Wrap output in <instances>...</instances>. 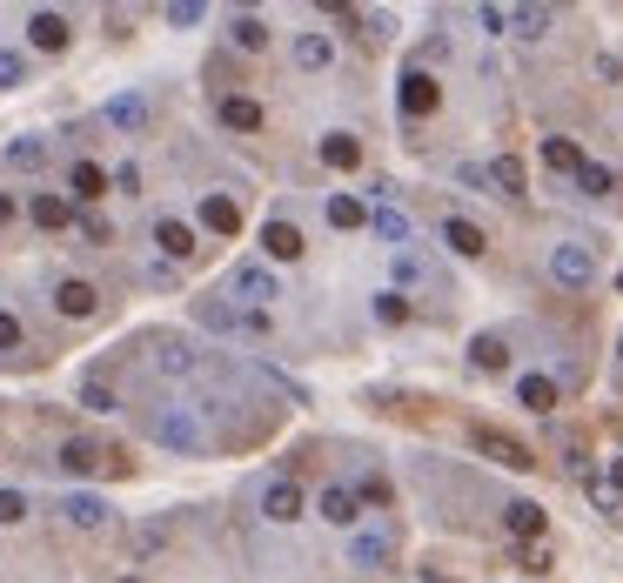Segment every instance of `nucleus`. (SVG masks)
I'll list each match as a JSON object with an SVG mask.
<instances>
[{"label": "nucleus", "mask_w": 623, "mask_h": 583, "mask_svg": "<svg viewBox=\"0 0 623 583\" xmlns=\"http://www.w3.org/2000/svg\"><path fill=\"white\" fill-rule=\"evenodd\" d=\"M148 436H155L168 456H208V423H201L188 403H161L148 416Z\"/></svg>", "instance_id": "obj_1"}, {"label": "nucleus", "mask_w": 623, "mask_h": 583, "mask_svg": "<svg viewBox=\"0 0 623 583\" xmlns=\"http://www.w3.org/2000/svg\"><path fill=\"white\" fill-rule=\"evenodd\" d=\"M222 295L228 302H248V309H268V302L282 295V282H275L268 262H235V269L222 275Z\"/></svg>", "instance_id": "obj_2"}, {"label": "nucleus", "mask_w": 623, "mask_h": 583, "mask_svg": "<svg viewBox=\"0 0 623 583\" xmlns=\"http://www.w3.org/2000/svg\"><path fill=\"white\" fill-rule=\"evenodd\" d=\"M101 128H108V135L141 141L148 128H155V108H148V94H108V108H101Z\"/></svg>", "instance_id": "obj_3"}, {"label": "nucleus", "mask_w": 623, "mask_h": 583, "mask_svg": "<svg viewBox=\"0 0 623 583\" xmlns=\"http://www.w3.org/2000/svg\"><path fill=\"white\" fill-rule=\"evenodd\" d=\"M590 275H597V248L590 242H557L550 248V282H557V289H590Z\"/></svg>", "instance_id": "obj_4"}, {"label": "nucleus", "mask_w": 623, "mask_h": 583, "mask_svg": "<svg viewBox=\"0 0 623 583\" xmlns=\"http://www.w3.org/2000/svg\"><path fill=\"white\" fill-rule=\"evenodd\" d=\"M114 456H121V449L94 443V436H67L61 456H54V470L61 476H101V470H114Z\"/></svg>", "instance_id": "obj_5"}, {"label": "nucleus", "mask_w": 623, "mask_h": 583, "mask_svg": "<svg viewBox=\"0 0 623 583\" xmlns=\"http://www.w3.org/2000/svg\"><path fill=\"white\" fill-rule=\"evenodd\" d=\"M396 108H402V121H423V114H436V108H443L436 74H429V68H409V74H402V88H396Z\"/></svg>", "instance_id": "obj_6"}, {"label": "nucleus", "mask_w": 623, "mask_h": 583, "mask_svg": "<svg viewBox=\"0 0 623 583\" xmlns=\"http://www.w3.org/2000/svg\"><path fill=\"white\" fill-rule=\"evenodd\" d=\"M476 449H483L490 463H503V470H536V449H530V443H516L510 429H490V423H476Z\"/></svg>", "instance_id": "obj_7"}, {"label": "nucleus", "mask_w": 623, "mask_h": 583, "mask_svg": "<svg viewBox=\"0 0 623 583\" xmlns=\"http://www.w3.org/2000/svg\"><path fill=\"white\" fill-rule=\"evenodd\" d=\"M47 302H54V309H61L67 322H88V315H101V289H94L88 275H61Z\"/></svg>", "instance_id": "obj_8"}, {"label": "nucleus", "mask_w": 623, "mask_h": 583, "mask_svg": "<svg viewBox=\"0 0 623 583\" xmlns=\"http://www.w3.org/2000/svg\"><path fill=\"white\" fill-rule=\"evenodd\" d=\"M54 510H61L74 530H108V523H114L108 496H94V490H61V496H54Z\"/></svg>", "instance_id": "obj_9"}, {"label": "nucleus", "mask_w": 623, "mask_h": 583, "mask_svg": "<svg viewBox=\"0 0 623 583\" xmlns=\"http://www.w3.org/2000/svg\"><path fill=\"white\" fill-rule=\"evenodd\" d=\"M148 362H155L161 376H201V369H208V356L188 349L181 336H155V342H148Z\"/></svg>", "instance_id": "obj_10"}, {"label": "nucleus", "mask_w": 623, "mask_h": 583, "mask_svg": "<svg viewBox=\"0 0 623 583\" xmlns=\"http://www.w3.org/2000/svg\"><path fill=\"white\" fill-rule=\"evenodd\" d=\"M302 510H309V496H302L295 476H268V483H262V516H268V523H295Z\"/></svg>", "instance_id": "obj_11"}, {"label": "nucleus", "mask_w": 623, "mask_h": 583, "mask_svg": "<svg viewBox=\"0 0 623 583\" xmlns=\"http://www.w3.org/2000/svg\"><path fill=\"white\" fill-rule=\"evenodd\" d=\"M74 41V21H67L61 7H34L27 14V47H41V54H61Z\"/></svg>", "instance_id": "obj_12"}, {"label": "nucleus", "mask_w": 623, "mask_h": 583, "mask_svg": "<svg viewBox=\"0 0 623 583\" xmlns=\"http://www.w3.org/2000/svg\"><path fill=\"white\" fill-rule=\"evenodd\" d=\"M195 322H201V329H215V336H242L248 309H242V302H228V295L215 289V295H195Z\"/></svg>", "instance_id": "obj_13"}, {"label": "nucleus", "mask_w": 623, "mask_h": 583, "mask_svg": "<svg viewBox=\"0 0 623 583\" xmlns=\"http://www.w3.org/2000/svg\"><path fill=\"white\" fill-rule=\"evenodd\" d=\"M315 516H322V523H335V530H349V537H356L362 496L349 490V483H322V496H315Z\"/></svg>", "instance_id": "obj_14"}, {"label": "nucleus", "mask_w": 623, "mask_h": 583, "mask_svg": "<svg viewBox=\"0 0 623 583\" xmlns=\"http://www.w3.org/2000/svg\"><path fill=\"white\" fill-rule=\"evenodd\" d=\"M47 155H54V141H47V135H21V141H7V148H0V168H7V175H41Z\"/></svg>", "instance_id": "obj_15"}, {"label": "nucleus", "mask_w": 623, "mask_h": 583, "mask_svg": "<svg viewBox=\"0 0 623 583\" xmlns=\"http://www.w3.org/2000/svg\"><path fill=\"white\" fill-rule=\"evenodd\" d=\"M195 222L228 242V235H242V208H235V195H215V188H208V195L195 202Z\"/></svg>", "instance_id": "obj_16"}, {"label": "nucleus", "mask_w": 623, "mask_h": 583, "mask_svg": "<svg viewBox=\"0 0 623 583\" xmlns=\"http://www.w3.org/2000/svg\"><path fill=\"white\" fill-rule=\"evenodd\" d=\"M302 228L295 222H282V215H275V222H262V262H302Z\"/></svg>", "instance_id": "obj_17"}, {"label": "nucleus", "mask_w": 623, "mask_h": 583, "mask_svg": "<svg viewBox=\"0 0 623 583\" xmlns=\"http://www.w3.org/2000/svg\"><path fill=\"white\" fill-rule=\"evenodd\" d=\"M389 557H396V537H389V530H356V537H349V563H356V570H389Z\"/></svg>", "instance_id": "obj_18"}, {"label": "nucleus", "mask_w": 623, "mask_h": 583, "mask_svg": "<svg viewBox=\"0 0 623 583\" xmlns=\"http://www.w3.org/2000/svg\"><path fill=\"white\" fill-rule=\"evenodd\" d=\"M503 530H510L516 543H536L543 530H550V516H543V503H530V496H516V503H503Z\"/></svg>", "instance_id": "obj_19"}, {"label": "nucleus", "mask_w": 623, "mask_h": 583, "mask_svg": "<svg viewBox=\"0 0 623 583\" xmlns=\"http://www.w3.org/2000/svg\"><path fill=\"white\" fill-rule=\"evenodd\" d=\"M215 121L235 128V135H255L268 114H262V101H248V94H222V101H215Z\"/></svg>", "instance_id": "obj_20"}, {"label": "nucleus", "mask_w": 623, "mask_h": 583, "mask_svg": "<svg viewBox=\"0 0 623 583\" xmlns=\"http://www.w3.org/2000/svg\"><path fill=\"white\" fill-rule=\"evenodd\" d=\"M155 242H161V255H168V262H195V228L188 222H175V215H161L155 222Z\"/></svg>", "instance_id": "obj_21"}, {"label": "nucleus", "mask_w": 623, "mask_h": 583, "mask_svg": "<svg viewBox=\"0 0 623 583\" xmlns=\"http://www.w3.org/2000/svg\"><path fill=\"white\" fill-rule=\"evenodd\" d=\"M289 61H295L302 74H322V68H335V41H329V34H295Z\"/></svg>", "instance_id": "obj_22"}, {"label": "nucleus", "mask_w": 623, "mask_h": 583, "mask_svg": "<svg viewBox=\"0 0 623 583\" xmlns=\"http://www.w3.org/2000/svg\"><path fill=\"white\" fill-rule=\"evenodd\" d=\"M27 222L54 235V228H67V222H74V208H67V195H54V188H41V195L27 202Z\"/></svg>", "instance_id": "obj_23"}, {"label": "nucleus", "mask_w": 623, "mask_h": 583, "mask_svg": "<svg viewBox=\"0 0 623 583\" xmlns=\"http://www.w3.org/2000/svg\"><path fill=\"white\" fill-rule=\"evenodd\" d=\"M67 188H74V202H101V195H108V168H101V161H74V168H67Z\"/></svg>", "instance_id": "obj_24"}, {"label": "nucleus", "mask_w": 623, "mask_h": 583, "mask_svg": "<svg viewBox=\"0 0 623 583\" xmlns=\"http://www.w3.org/2000/svg\"><path fill=\"white\" fill-rule=\"evenodd\" d=\"M315 155H322V168H362V141L335 128V135H322V141H315Z\"/></svg>", "instance_id": "obj_25"}, {"label": "nucleus", "mask_w": 623, "mask_h": 583, "mask_svg": "<svg viewBox=\"0 0 623 583\" xmlns=\"http://www.w3.org/2000/svg\"><path fill=\"white\" fill-rule=\"evenodd\" d=\"M543 168H557V175H570V181H577L583 168H590V161H583V148H577L570 135H550V141H543Z\"/></svg>", "instance_id": "obj_26"}, {"label": "nucleus", "mask_w": 623, "mask_h": 583, "mask_svg": "<svg viewBox=\"0 0 623 583\" xmlns=\"http://www.w3.org/2000/svg\"><path fill=\"white\" fill-rule=\"evenodd\" d=\"M443 242L456 248V255H469V262H476V255L490 248V235H483L476 222H463V215H449V222H443Z\"/></svg>", "instance_id": "obj_27"}, {"label": "nucleus", "mask_w": 623, "mask_h": 583, "mask_svg": "<svg viewBox=\"0 0 623 583\" xmlns=\"http://www.w3.org/2000/svg\"><path fill=\"white\" fill-rule=\"evenodd\" d=\"M516 403L536 409V416H550V409H557V382L550 376H516Z\"/></svg>", "instance_id": "obj_28"}, {"label": "nucleus", "mask_w": 623, "mask_h": 583, "mask_svg": "<svg viewBox=\"0 0 623 583\" xmlns=\"http://www.w3.org/2000/svg\"><path fill=\"white\" fill-rule=\"evenodd\" d=\"M469 369H483V376L510 369V342H503V336H476V342H469Z\"/></svg>", "instance_id": "obj_29"}, {"label": "nucleus", "mask_w": 623, "mask_h": 583, "mask_svg": "<svg viewBox=\"0 0 623 583\" xmlns=\"http://www.w3.org/2000/svg\"><path fill=\"white\" fill-rule=\"evenodd\" d=\"M490 188H496V195H510V202H523V195H530V188H523V161H516V155H496L490 161Z\"/></svg>", "instance_id": "obj_30"}, {"label": "nucleus", "mask_w": 623, "mask_h": 583, "mask_svg": "<svg viewBox=\"0 0 623 583\" xmlns=\"http://www.w3.org/2000/svg\"><path fill=\"white\" fill-rule=\"evenodd\" d=\"M369 228H376V242L409 248V215H402V208H369Z\"/></svg>", "instance_id": "obj_31"}, {"label": "nucleus", "mask_w": 623, "mask_h": 583, "mask_svg": "<svg viewBox=\"0 0 623 583\" xmlns=\"http://www.w3.org/2000/svg\"><path fill=\"white\" fill-rule=\"evenodd\" d=\"M228 41L242 47V54H262L268 47V21L262 14H235V21H228Z\"/></svg>", "instance_id": "obj_32"}, {"label": "nucleus", "mask_w": 623, "mask_h": 583, "mask_svg": "<svg viewBox=\"0 0 623 583\" xmlns=\"http://www.w3.org/2000/svg\"><path fill=\"white\" fill-rule=\"evenodd\" d=\"M550 21H557L550 7H516V14H510V27L523 34V41H543V34H550Z\"/></svg>", "instance_id": "obj_33"}, {"label": "nucleus", "mask_w": 623, "mask_h": 583, "mask_svg": "<svg viewBox=\"0 0 623 583\" xmlns=\"http://www.w3.org/2000/svg\"><path fill=\"white\" fill-rule=\"evenodd\" d=\"M329 222L335 228H369V208H362L356 195H329Z\"/></svg>", "instance_id": "obj_34"}, {"label": "nucleus", "mask_w": 623, "mask_h": 583, "mask_svg": "<svg viewBox=\"0 0 623 583\" xmlns=\"http://www.w3.org/2000/svg\"><path fill=\"white\" fill-rule=\"evenodd\" d=\"M201 14H208L201 0H168V7H161V27H201Z\"/></svg>", "instance_id": "obj_35"}, {"label": "nucleus", "mask_w": 623, "mask_h": 583, "mask_svg": "<svg viewBox=\"0 0 623 583\" xmlns=\"http://www.w3.org/2000/svg\"><path fill=\"white\" fill-rule=\"evenodd\" d=\"M14 349H27V329L14 309H0V356H14Z\"/></svg>", "instance_id": "obj_36"}, {"label": "nucleus", "mask_w": 623, "mask_h": 583, "mask_svg": "<svg viewBox=\"0 0 623 583\" xmlns=\"http://www.w3.org/2000/svg\"><path fill=\"white\" fill-rule=\"evenodd\" d=\"M81 409H94V416H114V389H108V382H81Z\"/></svg>", "instance_id": "obj_37"}, {"label": "nucleus", "mask_w": 623, "mask_h": 583, "mask_svg": "<svg viewBox=\"0 0 623 583\" xmlns=\"http://www.w3.org/2000/svg\"><path fill=\"white\" fill-rule=\"evenodd\" d=\"M21 81H27V54L0 47V88H21Z\"/></svg>", "instance_id": "obj_38"}, {"label": "nucleus", "mask_w": 623, "mask_h": 583, "mask_svg": "<svg viewBox=\"0 0 623 583\" xmlns=\"http://www.w3.org/2000/svg\"><path fill=\"white\" fill-rule=\"evenodd\" d=\"M577 188H583V195H610V188H617V175H610V168H597V161H590V168H583V175H577Z\"/></svg>", "instance_id": "obj_39"}, {"label": "nucleus", "mask_w": 623, "mask_h": 583, "mask_svg": "<svg viewBox=\"0 0 623 583\" xmlns=\"http://www.w3.org/2000/svg\"><path fill=\"white\" fill-rule=\"evenodd\" d=\"M356 496H362V503H389V476H382V470H362Z\"/></svg>", "instance_id": "obj_40"}, {"label": "nucleus", "mask_w": 623, "mask_h": 583, "mask_svg": "<svg viewBox=\"0 0 623 583\" xmlns=\"http://www.w3.org/2000/svg\"><path fill=\"white\" fill-rule=\"evenodd\" d=\"M81 235H88L94 248H108L114 242V222H108V215H81Z\"/></svg>", "instance_id": "obj_41"}, {"label": "nucleus", "mask_w": 623, "mask_h": 583, "mask_svg": "<svg viewBox=\"0 0 623 583\" xmlns=\"http://www.w3.org/2000/svg\"><path fill=\"white\" fill-rule=\"evenodd\" d=\"M376 315H382V322H409V302H402L396 289H382L376 295Z\"/></svg>", "instance_id": "obj_42"}, {"label": "nucleus", "mask_w": 623, "mask_h": 583, "mask_svg": "<svg viewBox=\"0 0 623 583\" xmlns=\"http://www.w3.org/2000/svg\"><path fill=\"white\" fill-rule=\"evenodd\" d=\"M161 543H168V530H161V523H141V530H134V557H148Z\"/></svg>", "instance_id": "obj_43"}, {"label": "nucleus", "mask_w": 623, "mask_h": 583, "mask_svg": "<svg viewBox=\"0 0 623 583\" xmlns=\"http://www.w3.org/2000/svg\"><path fill=\"white\" fill-rule=\"evenodd\" d=\"M242 336H255V342H262V336H275V315H268V309H248Z\"/></svg>", "instance_id": "obj_44"}, {"label": "nucleus", "mask_w": 623, "mask_h": 583, "mask_svg": "<svg viewBox=\"0 0 623 583\" xmlns=\"http://www.w3.org/2000/svg\"><path fill=\"white\" fill-rule=\"evenodd\" d=\"M27 516V496L21 490H0V523H21Z\"/></svg>", "instance_id": "obj_45"}, {"label": "nucleus", "mask_w": 623, "mask_h": 583, "mask_svg": "<svg viewBox=\"0 0 623 583\" xmlns=\"http://www.w3.org/2000/svg\"><path fill=\"white\" fill-rule=\"evenodd\" d=\"M476 21H483V34H503V27H510V7H476Z\"/></svg>", "instance_id": "obj_46"}, {"label": "nucleus", "mask_w": 623, "mask_h": 583, "mask_svg": "<svg viewBox=\"0 0 623 583\" xmlns=\"http://www.w3.org/2000/svg\"><path fill=\"white\" fill-rule=\"evenodd\" d=\"M456 181H463V188H490V168H476V161H463V168H456Z\"/></svg>", "instance_id": "obj_47"}, {"label": "nucleus", "mask_w": 623, "mask_h": 583, "mask_svg": "<svg viewBox=\"0 0 623 583\" xmlns=\"http://www.w3.org/2000/svg\"><path fill=\"white\" fill-rule=\"evenodd\" d=\"M14 215H21V202H14V195H7V188H0V228L14 222Z\"/></svg>", "instance_id": "obj_48"}, {"label": "nucleus", "mask_w": 623, "mask_h": 583, "mask_svg": "<svg viewBox=\"0 0 623 583\" xmlns=\"http://www.w3.org/2000/svg\"><path fill=\"white\" fill-rule=\"evenodd\" d=\"M423 583H449V577H443V570H429V563H423Z\"/></svg>", "instance_id": "obj_49"}, {"label": "nucleus", "mask_w": 623, "mask_h": 583, "mask_svg": "<svg viewBox=\"0 0 623 583\" xmlns=\"http://www.w3.org/2000/svg\"><path fill=\"white\" fill-rule=\"evenodd\" d=\"M610 483H617V496H623V456H617V470H610Z\"/></svg>", "instance_id": "obj_50"}, {"label": "nucleus", "mask_w": 623, "mask_h": 583, "mask_svg": "<svg viewBox=\"0 0 623 583\" xmlns=\"http://www.w3.org/2000/svg\"><path fill=\"white\" fill-rule=\"evenodd\" d=\"M617 289H623V275H617Z\"/></svg>", "instance_id": "obj_51"}, {"label": "nucleus", "mask_w": 623, "mask_h": 583, "mask_svg": "<svg viewBox=\"0 0 623 583\" xmlns=\"http://www.w3.org/2000/svg\"><path fill=\"white\" fill-rule=\"evenodd\" d=\"M121 583H134V577H121Z\"/></svg>", "instance_id": "obj_52"}, {"label": "nucleus", "mask_w": 623, "mask_h": 583, "mask_svg": "<svg viewBox=\"0 0 623 583\" xmlns=\"http://www.w3.org/2000/svg\"><path fill=\"white\" fill-rule=\"evenodd\" d=\"M617 362H623V349H617Z\"/></svg>", "instance_id": "obj_53"}]
</instances>
